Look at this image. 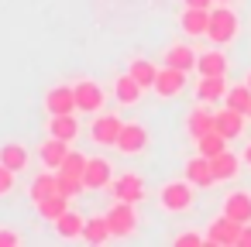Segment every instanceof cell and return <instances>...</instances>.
<instances>
[{
  "instance_id": "cell-11",
  "label": "cell",
  "mask_w": 251,
  "mask_h": 247,
  "mask_svg": "<svg viewBox=\"0 0 251 247\" xmlns=\"http://www.w3.org/2000/svg\"><path fill=\"white\" fill-rule=\"evenodd\" d=\"M45 110L49 113H79L76 110V90L73 86H52L45 93Z\"/></svg>"
},
{
  "instance_id": "cell-10",
  "label": "cell",
  "mask_w": 251,
  "mask_h": 247,
  "mask_svg": "<svg viewBox=\"0 0 251 247\" xmlns=\"http://www.w3.org/2000/svg\"><path fill=\"white\" fill-rule=\"evenodd\" d=\"M224 216L237 220V223H251V192L248 189H234L224 196Z\"/></svg>"
},
{
  "instance_id": "cell-3",
  "label": "cell",
  "mask_w": 251,
  "mask_h": 247,
  "mask_svg": "<svg viewBox=\"0 0 251 247\" xmlns=\"http://www.w3.org/2000/svg\"><path fill=\"white\" fill-rule=\"evenodd\" d=\"M121 127L124 120L117 113H93V124H90V141L100 144V148H114L117 137H121Z\"/></svg>"
},
{
  "instance_id": "cell-9",
  "label": "cell",
  "mask_w": 251,
  "mask_h": 247,
  "mask_svg": "<svg viewBox=\"0 0 251 247\" xmlns=\"http://www.w3.org/2000/svg\"><path fill=\"white\" fill-rule=\"evenodd\" d=\"M186 90V72L182 69H172V66H162L158 69V79H155V93L162 100H172Z\"/></svg>"
},
{
  "instance_id": "cell-22",
  "label": "cell",
  "mask_w": 251,
  "mask_h": 247,
  "mask_svg": "<svg viewBox=\"0 0 251 247\" xmlns=\"http://www.w3.org/2000/svg\"><path fill=\"white\" fill-rule=\"evenodd\" d=\"M110 237H114V230H110V220H107V213L86 216V226H83V240H86V244H107Z\"/></svg>"
},
{
  "instance_id": "cell-5",
  "label": "cell",
  "mask_w": 251,
  "mask_h": 247,
  "mask_svg": "<svg viewBox=\"0 0 251 247\" xmlns=\"http://www.w3.org/2000/svg\"><path fill=\"white\" fill-rule=\"evenodd\" d=\"M73 90H76V110H79V113H100V110H103L107 93H103L100 83H93V79H79Z\"/></svg>"
},
{
  "instance_id": "cell-42",
  "label": "cell",
  "mask_w": 251,
  "mask_h": 247,
  "mask_svg": "<svg viewBox=\"0 0 251 247\" xmlns=\"http://www.w3.org/2000/svg\"><path fill=\"white\" fill-rule=\"evenodd\" d=\"M248 117H251V110H248Z\"/></svg>"
},
{
  "instance_id": "cell-20",
  "label": "cell",
  "mask_w": 251,
  "mask_h": 247,
  "mask_svg": "<svg viewBox=\"0 0 251 247\" xmlns=\"http://www.w3.org/2000/svg\"><path fill=\"white\" fill-rule=\"evenodd\" d=\"M141 93H145V86L131 76V72H124V76H117V83H114V96H117V103H124V107H134L138 100H141Z\"/></svg>"
},
{
  "instance_id": "cell-24",
  "label": "cell",
  "mask_w": 251,
  "mask_h": 247,
  "mask_svg": "<svg viewBox=\"0 0 251 247\" xmlns=\"http://www.w3.org/2000/svg\"><path fill=\"white\" fill-rule=\"evenodd\" d=\"M83 226H86V216H79L76 209H66V213L55 220V233H59L62 240H76V237H83Z\"/></svg>"
},
{
  "instance_id": "cell-6",
  "label": "cell",
  "mask_w": 251,
  "mask_h": 247,
  "mask_svg": "<svg viewBox=\"0 0 251 247\" xmlns=\"http://www.w3.org/2000/svg\"><path fill=\"white\" fill-rule=\"evenodd\" d=\"M241 226L244 223H237V220H230V216H217V220H210V226H206V244H220V247H237V240H241Z\"/></svg>"
},
{
  "instance_id": "cell-41",
  "label": "cell",
  "mask_w": 251,
  "mask_h": 247,
  "mask_svg": "<svg viewBox=\"0 0 251 247\" xmlns=\"http://www.w3.org/2000/svg\"><path fill=\"white\" fill-rule=\"evenodd\" d=\"M213 4H230V0H213Z\"/></svg>"
},
{
  "instance_id": "cell-13",
  "label": "cell",
  "mask_w": 251,
  "mask_h": 247,
  "mask_svg": "<svg viewBox=\"0 0 251 247\" xmlns=\"http://www.w3.org/2000/svg\"><path fill=\"white\" fill-rule=\"evenodd\" d=\"M73 148H69V141H62V137H45L42 141V148H38V158H42V165L45 168H52V172H59V165L66 161V155H69Z\"/></svg>"
},
{
  "instance_id": "cell-1",
  "label": "cell",
  "mask_w": 251,
  "mask_h": 247,
  "mask_svg": "<svg viewBox=\"0 0 251 247\" xmlns=\"http://www.w3.org/2000/svg\"><path fill=\"white\" fill-rule=\"evenodd\" d=\"M206 38H210L217 48L237 38V14L230 11V4L210 7V28H206Z\"/></svg>"
},
{
  "instance_id": "cell-25",
  "label": "cell",
  "mask_w": 251,
  "mask_h": 247,
  "mask_svg": "<svg viewBox=\"0 0 251 247\" xmlns=\"http://www.w3.org/2000/svg\"><path fill=\"white\" fill-rule=\"evenodd\" d=\"M196 72L200 76H227V55L224 52H200L196 59Z\"/></svg>"
},
{
  "instance_id": "cell-2",
  "label": "cell",
  "mask_w": 251,
  "mask_h": 247,
  "mask_svg": "<svg viewBox=\"0 0 251 247\" xmlns=\"http://www.w3.org/2000/svg\"><path fill=\"white\" fill-rule=\"evenodd\" d=\"M196 185L189 182V179H176V182H165L162 185V192H158V206L165 209V213H186L189 206H193V199H196V192H193Z\"/></svg>"
},
{
  "instance_id": "cell-18",
  "label": "cell",
  "mask_w": 251,
  "mask_h": 247,
  "mask_svg": "<svg viewBox=\"0 0 251 247\" xmlns=\"http://www.w3.org/2000/svg\"><path fill=\"white\" fill-rule=\"evenodd\" d=\"M196 59H200V52H193L189 45H169L165 55H162V66H172V69L189 72V69H196Z\"/></svg>"
},
{
  "instance_id": "cell-29",
  "label": "cell",
  "mask_w": 251,
  "mask_h": 247,
  "mask_svg": "<svg viewBox=\"0 0 251 247\" xmlns=\"http://www.w3.org/2000/svg\"><path fill=\"white\" fill-rule=\"evenodd\" d=\"M127 72H131V76H134V79H138V83H141L145 90H155V79H158V69H155V66H151L148 59H134V62L127 66Z\"/></svg>"
},
{
  "instance_id": "cell-33",
  "label": "cell",
  "mask_w": 251,
  "mask_h": 247,
  "mask_svg": "<svg viewBox=\"0 0 251 247\" xmlns=\"http://www.w3.org/2000/svg\"><path fill=\"white\" fill-rule=\"evenodd\" d=\"M83 189H86L83 179H73V175H62V172H59V192H62V196L76 199V196H83Z\"/></svg>"
},
{
  "instance_id": "cell-31",
  "label": "cell",
  "mask_w": 251,
  "mask_h": 247,
  "mask_svg": "<svg viewBox=\"0 0 251 247\" xmlns=\"http://www.w3.org/2000/svg\"><path fill=\"white\" fill-rule=\"evenodd\" d=\"M196 151H200V155H206V158H213V155L227 151V137H224L220 131H210V134L196 137Z\"/></svg>"
},
{
  "instance_id": "cell-28",
  "label": "cell",
  "mask_w": 251,
  "mask_h": 247,
  "mask_svg": "<svg viewBox=\"0 0 251 247\" xmlns=\"http://www.w3.org/2000/svg\"><path fill=\"white\" fill-rule=\"evenodd\" d=\"M38 206V216L42 220H59L66 209H69V196H62V192H55V196H49V199H42V202H35Z\"/></svg>"
},
{
  "instance_id": "cell-27",
  "label": "cell",
  "mask_w": 251,
  "mask_h": 247,
  "mask_svg": "<svg viewBox=\"0 0 251 247\" xmlns=\"http://www.w3.org/2000/svg\"><path fill=\"white\" fill-rule=\"evenodd\" d=\"M0 161H4L7 168H14V172H25V168H28V161H31V151H28L25 144L11 141V144L0 148Z\"/></svg>"
},
{
  "instance_id": "cell-37",
  "label": "cell",
  "mask_w": 251,
  "mask_h": 247,
  "mask_svg": "<svg viewBox=\"0 0 251 247\" xmlns=\"http://www.w3.org/2000/svg\"><path fill=\"white\" fill-rule=\"evenodd\" d=\"M237 247H251V223L241 226V240H237Z\"/></svg>"
},
{
  "instance_id": "cell-23",
  "label": "cell",
  "mask_w": 251,
  "mask_h": 247,
  "mask_svg": "<svg viewBox=\"0 0 251 247\" xmlns=\"http://www.w3.org/2000/svg\"><path fill=\"white\" fill-rule=\"evenodd\" d=\"M213 117H217V113H213V110H203V107L189 110V117H186V131H189V137L196 141V137L217 131V127H213Z\"/></svg>"
},
{
  "instance_id": "cell-7",
  "label": "cell",
  "mask_w": 251,
  "mask_h": 247,
  "mask_svg": "<svg viewBox=\"0 0 251 247\" xmlns=\"http://www.w3.org/2000/svg\"><path fill=\"white\" fill-rule=\"evenodd\" d=\"M121 155H141L145 148H148V127L145 124H138V120H127L124 127H121V137H117V144H114Z\"/></svg>"
},
{
  "instance_id": "cell-12",
  "label": "cell",
  "mask_w": 251,
  "mask_h": 247,
  "mask_svg": "<svg viewBox=\"0 0 251 247\" xmlns=\"http://www.w3.org/2000/svg\"><path fill=\"white\" fill-rule=\"evenodd\" d=\"M244 120H248V113L224 107V110H217V117H213V127H217V131H220L227 141H234V137H241V134H244Z\"/></svg>"
},
{
  "instance_id": "cell-40",
  "label": "cell",
  "mask_w": 251,
  "mask_h": 247,
  "mask_svg": "<svg viewBox=\"0 0 251 247\" xmlns=\"http://www.w3.org/2000/svg\"><path fill=\"white\" fill-rule=\"evenodd\" d=\"M244 83H248V86H251V72H248V76H244Z\"/></svg>"
},
{
  "instance_id": "cell-21",
  "label": "cell",
  "mask_w": 251,
  "mask_h": 247,
  "mask_svg": "<svg viewBox=\"0 0 251 247\" xmlns=\"http://www.w3.org/2000/svg\"><path fill=\"white\" fill-rule=\"evenodd\" d=\"M55 192H59V172H52V168H45L42 175H35V182L28 185L31 202H42V199H49V196H55Z\"/></svg>"
},
{
  "instance_id": "cell-32",
  "label": "cell",
  "mask_w": 251,
  "mask_h": 247,
  "mask_svg": "<svg viewBox=\"0 0 251 247\" xmlns=\"http://www.w3.org/2000/svg\"><path fill=\"white\" fill-rule=\"evenodd\" d=\"M86 161H90V158H86L83 151H69V155H66V161L59 165V172H62V175H73V179H83Z\"/></svg>"
},
{
  "instance_id": "cell-35",
  "label": "cell",
  "mask_w": 251,
  "mask_h": 247,
  "mask_svg": "<svg viewBox=\"0 0 251 247\" xmlns=\"http://www.w3.org/2000/svg\"><path fill=\"white\" fill-rule=\"evenodd\" d=\"M203 240H206V233H193V230H186V233L176 237V247H196V244H203Z\"/></svg>"
},
{
  "instance_id": "cell-4",
  "label": "cell",
  "mask_w": 251,
  "mask_h": 247,
  "mask_svg": "<svg viewBox=\"0 0 251 247\" xmlns=\"http://www.w3.org/2000/svg\"><path fill=\"white\" fill-rule=\"evenodd\" d=\"M138 202H124V199H117L110 209H107V220H110V230H114V237H131L134 230H138V209H134Z\"/></svg>"
},
{
  "instance_id": "cell-38",
  "label": "cell",
  "mask_w": 251,
  "mask_h": 247,
  "mask_svg": "<svg viewBox=\"0 0 251 247\" xmlns=\"http://www.w3.org/2000/svg\"><path fill=\"white\" fill-rule=\"evenodd\" d=\"M182 7H213V0H182Z\"/></svg>"
},
{
  "instance_id": "cell-17",
  "label": "cell",
  "mask_w": 251,
  "mask_h": 247,
  "mask_svg": "<svg viewBox=\"0 0 251 247\" xmlns=\"http://www.w3.org/2000/svg\"><path fill=\"white\" fill-rule=\"evenodd\" d=\"M179 24H182L186 35L200 38V35H206V28H210V11H206V7H182Z\"/></svg>"
},
{
  "instance_id": "cell-36",
  "label": "cell",
  "mask_w": 251,
  "mask_h": 247,
  "mask_svg": "<svg viewBox=\"0 0 251 247\" xmlns=\"http://www.w3.org/2000/svg\"><path fill=\"white\" fill-rule=\"evenodd\" d=\"M0 247H21V233H14V230H0Z\"/></svg>"
},
{
  "instance_id": "cell-16",
  "label": "cell",
  "mask_w": 251,
  "mask_h": 247,
  "mask_svg": "<svg viewBox=\"0 0 251 247\" xmlns=\"http://www.w3.org/2000/svg\"><path fill=\"white\" fill-rule=\"evenodd\" d=\"M186 179H189L196 189H206V185H213L217 179H213V165H210V158H206V155H196V158H189V161H186Z\"/></svg>"
},
{
  "instance_id": "cell-14",
  "label": "cell",
  "mask_w": 251,
  "mask_h": 247,
  "mask_svg": "<svg viewBox=\"0 0 251 247\" xmlns=\"http://www.w3.org/2000/svg\"><path fill=\"white\" fill-rule=\"evenodd\" d=\"M83 182H86V189H110V182H114L110 161L107 158H90L86 172H83Z\"/></svg>"
},
{
  "instance_id": "cell-19",
  "label": "cell",
  "mask_w": 251,
  "mask_h": 247,
  "mask_svg": "<svg viewBox=\"0 0 251 247\" xmlns=\"http://www.w3.org/2000/svg\"><path fill=\"white\" fill-rule=\"evenodd\" d=\"M49 134L52 137H62V141H76L79 137L76 113H49Z\"/></svg>"
},
{
  "instance_id": "cell-15",
  "label": "cell",
  "mask_w": 251,
  "mask_h": 247,
  "mask_svg": "<svg viewBox=\"0 0 251 247\" xmlns=\"http://www.w3.org/2000/svg\"><path fill=\"white\" fill-rule=\"evenodd\" d=\"M227 79L224 76H200V83H196V100L200 103H217V100H224L227 96Z\"/></svg>"
},
{
  "instance_id": "cell-8",
  "label": "cell",
  "mask_w": 251,
  "mask_h": 247,
  "mask_svg": "<svg viewBox=\"0 0 251 247\" xmlns=\"http://www.w3.org/2000/svg\"><path fill=\"white\" fill-rule=\"evenodd\" d=\"M110 196H114V199H124V202H141V199H145V179L134 175V172L114 175V182H110Z\"/></svg>"
},
{
  "instance_id": "cell-30",
  "label": "cell",
  "mask_w": 251,
  "mask_h": 247,
  "mask_svg": "<svg viewBox=\"0 0 251 247\" xmlns=\"http://www.w3.org/2000/svg\"><path fill=\"white\" fill-rule=\"evenodd\" d=\"M224 103H227L230 110H241V113H248V110H251V86H248V83H237V86H230V90H227V96H224Z\"/></svg>"
},
{
  "instance_id": "cell-26",
  "label": "cell",
  "mask_w": 251,
  "mask_h": 247,
  "mask_svg": "<svg viewBox=\"0 0 251 247\" xmlns=\"http://www.w3.org/2000/svg\"><path fill=\"white\" fill-rule=\"evenodd\" d=\"M210 165H213V179H217V182H227V179H234V175L241 172V158H237V155H230V151L213 155V158H210Z\"/></svg>"
},
{
  "instance_id": "cell-39",
  "label": "cell",
  "mask_w": 251,
  "mask_h": 247,
  "mask_svg": "<svg viewBox=\"0 0 251 247\" xmlns=\"http://www.w3.org/2000/svg\"><path fill=\"white\" fill-rule=\"evenodd\" d=\"M244 165H251V144L244 148Z\"/></svg>"
},
{
  "instance_id": "cell-34",
  "label": "cell",
  "mask_w": 251,
  "mask_h": 247,
  "mask_svg": "<svg viewBox=\"0 0 251 247\" xmlns=\"http://www.w3.org/2000/svg\"><path fill=\"white\" fill-rule=\"evenodd\" d=\"M14 168H7L4 161H0V196H7V192H14Z\"/></svg>"
}]
</instances>
